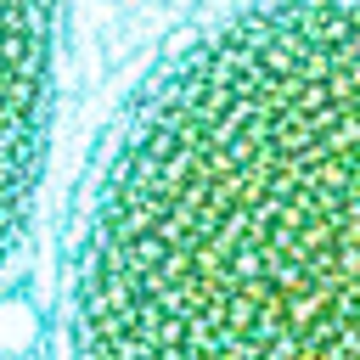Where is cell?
<instances>
[{"label":"cell","instance_id":"cell-1","mask_svg":"<svg viewBox=\"0 0 360 360\" xmlns=\"http://www.w3.org/2000/svg\"><path fill=\"white\" fill-rule=\"evenodd\" d=\"M68 360H360V0L180 45L90 186Z\"/></svg>","mask_w":360,"mask_h":360},{"label":"cell","instance_id":"cell-2","mask_svg":"<svg viewBox=\"0 0 360 360\" xmlns=\"http://www.w3.org/2000/svg\"><path fill=\"white\" fill-rule=\"evenodd\" d=\"M56 0H0V276L28 231L51 141Z\"/></svg>","mask_w":360,"mask_h":360}]
</instances>
